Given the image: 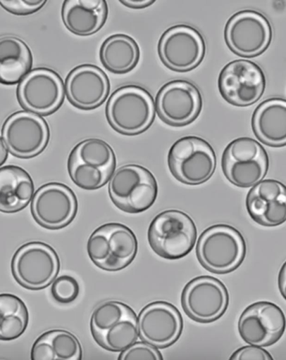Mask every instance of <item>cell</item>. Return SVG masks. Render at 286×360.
<instances>
[{"label": "cell", "instance_id": "1", "mask_svg": "<svg viewBox=\"0 0 286 360\" xmlns=\"http://www.w3.org/2000/svg\"><path fill=\"white\" fill-rule=\"evenodd\" d=\"M106 119L120 134L137 136L147 131L154 122L152 96L142 86H124L112 94L106 104Z\"/></svg>", "mask_w": 286, "mask_h": 360}, {"label": "cell", "instance_id": "2", "mask_svg": "<svg viewBox=\"0 0 286 360\" xmlns=\"http://www.w3.org/2000/svg\"><path fill=\"white\" fill-rule=\"evenodd\" d=\"M114 150L100 139L79 143L68 158V172L73 184L84 190H97L108 183L115 172Z\"/></svg>", "mask_w": 286, "mask_h": 360}, {"label": "cell", "instance_id": "3", "mask_svg": "<svg viewBox=\"0 0 286 360\" xmlns=\"http://www.w3.org/2000/svg\"><path fill=\"white\" fill-rule=\"evenodd\" d=\"M244 238L237 229L228 225H214L206 229L197 243V257L200 265L215 274L236 271L246 257Z\"/></svg>", "mask_w": 286, "mask_h": 360}, {"label": "cell", "instance_id": "4", "mask_svg": "<svg viewBox=\"0 0 286 360\" xmlns=\"http://www.w3.org/2000/svg\"><path fill=\"white\" fill-rule=\"evenodd\" d=\"M90 328L95 342L110 352L121 353L139 338L137 314L129 305L116 300L95 308Z\"/></svg>", "mask_w": 286, "mask_h": 360}, {"label": "cell", "instance_id": "5", "mask_svg": "<svg viewBox=\"0 0 286 360\" xmlns=\"http://www.w3.org/2000/svg\"><path fill=\"white\" fill-rule=\"evenodd\" d=\"M147 239L158 257L177 260L188 256L197 239V226L189 215L178 210H167L150 223Z\"/></svg>", "mask_w": 286, "mask_h": 360}, {"label": "cell", "instance_id": "6", "mask_svg": "<svg viewBox=\"0 0 286 360\" xmlns=\"http://www.w3.org/2000/svg\"><path fill=\"white\" fill-rule=\"evenodd\" d=\"M87 254L101 270L120 271L131 265L137 257L138 242L134 231L118 223H108L89 237Z\"/></svg>", "mask_w": 286, "mask_h": 360}, {"label": "cell", "instance_id": "7", "mask_svg": "<svg viewBox=\"0 0 286 360\" xmlns=\"http://www.w3.org/2000/svg\"><path fill=\"white\" fill-rule=\"evenodd\" d=\"M154 175L140 165H124L110 178L109 197L121 211L140 214L152 207L158 197Z\"/></svg>", "mask_w": 286, "mask_h": 360}, {"label": "cell", "instance_id": "8", "mask_svg": "<svg viewBox=\"0 0 286 360\" xmlns=\"http://www.w3.org/2000/svg\"><path fill=\"white\" fill-rule=\"evenodd\" d=\"M167 162L173 176L189 186L208 181L217 165L214 149L197 136H187L175 141L169 150Z\"/></svg>", "mask_w": 286, "mask_h": 360}, {"label": "cell", "instance_id": "9", "mask_svg": "<svg viewBox=\"0 0 286 360\" xmlns=\"http://www.w3.org/2000/svg\"><path fill=\"white\" fill-rule=\"evenodd\" d=\"M268 168V153L254 139H236L223 151V174L232 184L240 188H249L264 180Z\"/></svg>", "mask_w": 286, "mask_h": 360}, {"label": "cell", "instance_id": "10", "mask_svg": "<svg viewBox=\"0 0 286 360\" xmlns=\"http://www.w3.org/2000/svg\"><path fill=\"white\" fill-rule=\"evenodd\" d=\"M273 27L264 14L247 10L231 16L225 28V39L231 52L243 58L261 56L273 41Z\"/></svg>", "mask_w": 286, "mask_h": 360}, {"label": "cell", "instance_id": "11", "mask_svg": "<svg viewBox=\"0 0 286 360\" xmlns=\"http://www.w3.org/2000/svg\"><path fill=\"white\" fill-rule=\"evenodd\" d=\"M206 50L202 34L188 25L168 28L158 44L161 63L175 72H188L197 69L205 58Z\"/></svg>", "mask_w": 286, "mask_h": 360}, {"label": "cell", "instance_id": "12", "mask_svg": "<svg viewBox=\"0 0 286 360\" xmlns=\"http://www.w3.org/2000/svg\"><path fill=\"white\" fill-rule=\"evenodd\" d=\"M61 262L58 254L44 243L21 246L11 260L14 279L31 290L47 288L58 277Z\"/></svg>", "mask_w": 286, "mask_h": 360}, {"label": "cell", "instance_id": "13", "mask_svg": "<svg viewBox=\"0 0 286 360\" xmlns=\"http://www.w3.org/2000/svg\"><path fill=\"white\" fill-rule=\"evenodd\" d=\"M228 288L214 277L194 278L181 293L184 313L201 324L217 321L228 311Z\"/></svg>", "mask_w": 286, "mask_h": 360}, {"label": "cell", "instance_id": "14", "mask_svg": "<svg viewBox=\"0 0 286 360\" xmlns=\"http://www.w3.org/2000/svg\"><path fill=\"white\" fill-rule=\"evenodd\" d=\"M218 87L220 96L236 107H249L264 95L266 76L259 65L246 59L234 60L220 73Z\"/></svg>", "mask_w": 286, "mask_h": 360}, {"label": "cell", "instance_id": "15", "mask_svg": "<svg viewBox=\"0 0 286 360\" xmlns=\"http://www.w3.org/2000/svg\"><path fill=\"white\" fill-rule=\"evenodd\" d=\"M64 83L58 73L46 68L31 70L17 87L23 109L37 115H49L63 103Z\"/></svg>", "mask_w": 286, "mask_h": 360}, {"label": "cell", "instance_id": "16", "mask_svg": "<svg viewBox=\"0 0 286 360\" xmlns=\"http://www.w3.org/2000/svg\"><path fill=\"white\" fill-rule=\"evenodd\" d=\"M2 139L14 157L32 158L46 148L49 127L44 119L32 112H14L3 124Z\"/></svg>", "mask_w": 286, "mask_h": 360}, {"label": "cell", "instance_id": "17", "mask_svg": "<svg viewBox=\"0 0 286 360\" xmlns=\"http://www.w3.org/2000/svg\"><path fill=\"white\" fill-rule=\"evenodd\" d=\"M199 89L191 82L174 80L161 86L155 101V110L163 123L175 127L188 126L202 110Z\"/></svg>", "mask_w": 286, "mask_h": 360}, {"label": "cell", "instance_id": "18", "mask_svg": "<svg viewBox=\"0 0 286 360\" xmlns=\"http://www.w3.org/2000/svg\"><path fill=\"white\" fill-rule=\"evenodd\" d=\"M237 328L240 338L246 344L260 347H271L284 335L285 316L275 303H253L243 311Z\"/></svg>", "mask_w": 286, "mask_h": 360}, {"label": "cell", "instance_id": "19", "mask_svg": "<svg viewBox=\"0 0 286 360\" xmlns=\"http://www.w3.org/2000/svg\"><path fill=\"white\" fill-rule=\"evenodd\" d=\"M77 209L75 193L63 184H44L31 201L34 220L48 229H59L69 225L75 219Z\"/></svg>", "mask_w": 286, "mask_h": 360}, {"label": "cell", "instance_id": "20", "mask_svg": "<svg viewBox=\"0 0 286 360\" xmlns=\"http://www.w3.org/2000/svg\"><path fill=\"white\" fill-rule=\"evenodd\" d=\"M137 326L141 341L158 349H164L180 339L183 330V319L171 303L155 302L141 310L137 316Z\"/></svg>", "mask_w": 286, "mask_h": 360}, {"label": "cell", "instance_id": "21", "mask_svg": "<svg viewBox=\"0 0 286 360\" xmlns=\"http://www.w3.org/2000/svg\"><path fill=\"white\" fill-rule=\"evenodd\" d=\"M64 89L73 107L90 110L97 109L108 98L111 84L103 70L95 65L85 64L69 73Z\"/></svg>", "mask_w": 286, "mask_h": 360}, {"label": "cell", "instance_id": "22", "mask_svg": "<svg viewBox=\"0 0 286 360\" xmlns=\"http://www.w3.org/2000/svg\"><path fill=\"white\" fill-rule=\"evenodd\" d=\"M251 219L264 226H278L286 220V190L281 181L262 180L251 186L246 198Z\"/></svg>", "mask_w": 286, "mask_h": 360}, {"label": "cell", "instance_id": "23", "mask_svg": "<svg viewBox=\"0 0 286 360\" xmlns=\"http://www.w3.org/2000/svg\"><path fill=\"white\" fill-rule=\"evenodd\" d=\"M108 6L104 0H66L62 6V21L77 36L97 33L106 22Z\"/></svg>", "mask_w": 286, "mask_h": 360}, {"label": "cell", "instance_id": "24", "mask_svg": "<svg viewBox=\"0 0 286 360\" xmlns=\"http://www.w3.org/2000/svg\"><path fill=\"white\" fill-rule=\"evenodd\" d=\"M251 127L261 143L271 147L286 144V101L273 98L263 101L251 116Z\"/></svg>", "mask_w": 286, "mask_h": 360}, {"label": "cell", "instance_id": "25", "mask_svg": "<svg viewBox=\"0 0 286 360\" xmlns=\"http://www.w3.org/2000/svg\"><path fill=\"white\" fill-rule=\"evenodd\" d=\"M34 183L30 175L18 166L0 168V212L21 211L34 195Z\"/></svg>", "mask_w": 286, "mask_h": 360}, {"label": "cell", "instance_id": "26", "mask_svg": "<svg viewBox=\"0 0 286 360\" xmlns=\"http://www.w3.org/2000/svg\"><path fill=\"white\" fill-rule=\"evenodd\" d=\"M100 61L104 69L116 75L131 72L139 63V45L131 36L115 34L108 37L100 48Z\"/></svg>", "mask_w": 286, "mask_h": 360}, {"label": "cell", "instance_id": "27", "mask_svg": "<svg viewBox=\"0 0 286 360\" xmlns=\"http://www.w3.org/2000/svg\"><path fill=\"white\" fill-rule=\"evenodd\" d=\"M32 68V53L22 39L8 36L0 38V84H18Z\"/></svg>", "mask_w": 286, "mask_h": 360}, {"label": "cell", "instance_id": "28", "mask_svg": "<svg viewBox=\"0 0 286 360\" xmlns=\"http://www.w3.org/2000/svg\"><path fill=\"white\" fill-rule=\"evenodd\" d=\"M30 358L32 360H81L80 342L69 331L49 330L34 342Z\"/></svg>", "mask_w": 286, "mask_h": 360}, {"label": "cell", "instance_id": "29", "mask_svg": "<svg viewBox=\"0 0 286 360\" xmlns=\"http://www.w3.org/2000/svg\"><path fill=\"white\" fill-rule=\"evenodd\" d=\"M30 316L27 306L13 294H0V340L13 341L27 330Z\"/></svg>", "mask_w": 286, "mask_h": 360}, {"label": "cell", "instance_id": "30", "mask_svg": "<svg viewBox=\"0 0 286 360\" xmlns=\"http://www.w3.org/2000/svg\"><path fill=\"white\" fill-rule=\"evenodd\" d=\"M80 293V286L75 278L63 275L56 278L51 288L53 299L61 304H69L77 299Z\"/></svg>", "mask_w": 286, "mask_h": 360}, {"label": "cell", "instance_id": "31", "mask_svg": "<svg viewBox=\"0 0 286 360\" xmlns=\"http://www.w3.org/2000/svg\"><path fill=\"white\" fill-rule=\"evenodd\" d=\"M120 360H163L158 348L144 342H135L118 356Z\"/></svg>", "mask_w": 286, "mask_h": 360}, {"label": "cell", "instance_id": "32", "mask_svg": "<svg viewBox=\"0 0 286 360\" xmlns=\"http://www.w3.org/2000/svg\"><path fill=\"white\" fill-rule=\"evenodd\" d=\"M46 0H0V6L15 15H28L41 10Z\"/></svg>", "mask_w": 286, "mask_h": 360}, {"label": "cell", "instance_id": "33", "mask_svg": "<svg viewBox=\"0 0 286 360\" xmlns=\"http://www.w3.org/2000/svg\"><path fill=\"white\" fill-rule=\"evenodd\" d=\"M230 360H273V358L264 347L249 345L237 349L230 356Z\"/></svg>", "mask_w": 286, "mask_h": 360}, {"label": "cell", "instance_id": "34", "mask_svg": "<svg viewBox=\"0 0 286 360\" xmlns=\"http://www.w3.org/2000/svg\"><path fill=\"white\" fill-rule=\"evenodd\" d=\"M121 4L132 8V10H141L154 4V0H120Z\"/></svg>", "mask_w": 286, "mask_h": 360}, {"label": "cell", "instance_id": "35", "mask_svg": "<svg viewBox=\"0 0 286 360\" xmlns=\"http://www.w3.org/2000/svg\"><path fill=\"white\" fill-rule=\"evenodd\" d=\"M286 264L282 265L278 275V288L282 296L286 299Z\"/></svg>", "mask_w": 286, "mask_h": 360}, {"label": "cell", "instance_id": "36", "mask_svg": "<svg viewBox=\"0 0 286 360\" xmlns=\"http://www.w3.org/2000/svg\"><path fill=\"white\" fill-rule=\"evenodd\" d=\"M8 158V150L2 137H0V167L4 165Z\"/></svg>", "mask_w": 286, "mask_h": 360}]
</instances>
